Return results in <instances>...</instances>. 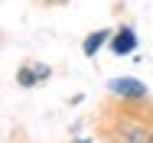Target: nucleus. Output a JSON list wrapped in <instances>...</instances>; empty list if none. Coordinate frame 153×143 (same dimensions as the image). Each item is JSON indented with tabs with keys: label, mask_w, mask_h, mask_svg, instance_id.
Instances as JSON below:
<instances>
[{
	"label": "nucleus",
	"mask_w": 153,
	"mask_h": 143,
	"mask_svg": "<svg viewBox=\"0 0 153 143\" xmlns=\"http://www.w3.org/2000/svg\"><path fill=\"white\" fill-rule=\"evenodd\" d=\"M117 140L121 143H153V133L147 127L134 124V120H124L121 127H117Z\"/></svg>",
	"instance_id": "f257e3e1"
},
{
	"label": "nucleus",
	"mask_w": 153,
	"mask_h": 143,
	"mask_svg": "<svg viewBox=\"0 0 153 143\" xmlns=\"http://www.w3.org/2000/svg\"><path fill=\"white\" fill-rule=\"evenodd\" d=\"M111 91L121 94V98H143V94H147L143 82H137V78H114V82H111Z\"/></svg>",
	"instance_id": "f03ea898"
},
{
	"label": "nucleus",
	"mask_w": 153,
	"mask_h": 143,
	"mask_svg": "<svg viewBox=\"0 0 153 143\" xmlns=\"http://www.w3.org/2000/svg\"><path fill=\"white\" fill-rule=\"evenodd\" d=\"M134 46H137L134 29H121L117 39H114V52H117V56H127V52H134Z\"/></svg>",
	"instance_id": "7ed1b4c3"
},
{
	"label": "nucleus",
	"mask_w": 153,
	"mask_h": 143,
	"mask_svg": "<svg viewBox=\"0 0 153 143\" xmlns=\"http://www.w3.org/2000/svg\"><path fill=\"white\" fill-rule=\"evenodd\" d=\"M46 75H49V68H46V65H39L36 72H30V68H20V75H16V82H20L23 88H33L36 82H42Z\"/></svg>",
	"instance_id": "20e7f679"
},
{
	"label": "nucleus",
	"mask_w": 153,
	"mask_h": 143,
	"mask_svg": "<svg viewBox=\"0 0 153 143\" xmlns=\"http://www.w3.org/2000/svg\"><path fill=\"white\" fill-rule=\"evenodd\" d=\"M104 39H108V33H104V29H101V33H91V36L85 39V56H94V52L104 46Z\"/></svg>",
	"instance_id": "39448f33"
},
{
	"label": "nucleus",
	"mask_w": 153,
	"mask_h": 143,
	"mask_svg": "<svg viewBox=\"0 0 153 143\" xmlns=\"http://www.w3.org/2000/svg\"><path fill=\"white\" fill-rule=\"evenodd\" d=\"M82 143H88V140H82Z\"/></svg>",
	"instance_id": "423d86ee"
}]
</instances>
